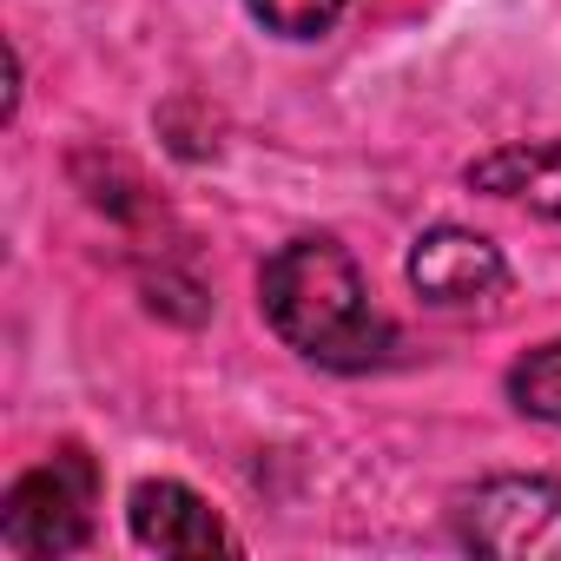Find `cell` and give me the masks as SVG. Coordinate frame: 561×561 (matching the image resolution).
<instances>
[{
  "mask_svg": "<svg viewBox=\"0 0 561 561\" xmlns=\"http://www.w3.org/2000/svg\"><path fill=\"white\" fill-rule=\"evenodd\" d=\"M93 502H100V469L87 449L67 443L8 489V502H0V548L21 561L80 554L93 541Z\"/></svg>",
  "mask_w": 561,
  "mask_h": 561,
  "instance_id": "cell-2",
  "label": "cell"
},
{
  "mask_svg": "<svg viewBox=\"0 0 561 561\" xmlns=\"http://www.w3.org/2000/svg\"><path fill=\"white\" fill-rule=\"evenodd\" d=\"M508 403L535 423H554L561 430V337L528 351L515 370H508Z\"/></svg>",
  "mask_w": 561,
  "mask_h": 561,
  "instance_id": "cell-7",
  "label": "cell"
},
{
  "mask_svg": "<svg viewBox=\"0 0 561 561\" xmlns=\"http://www.w3.org/2000/svg\"><path fill=\"white\" fill-rule=\"evenodd\" d=\"M456 541L495 561H561V482L548 476H482L449 508Z\"/></svg>",
  "mask_w": 561,
  "mask_h": 561,
  "instance_id": "cell-3",
  "label": "cell"
},
{
  "mask_svg": "<svg viewBox=\"0 0 561 561\" xmlns=\"http://www.w3.org/2000/svg\"><path fill=\"white\" fill-rule=\"evenodd\" d=\"M126 522H133V541L152 554H231L238 548V535L218 522V508L205 495H192L185 482H165V476L133 489Z\"/></svg>",
  "mask_w": 561,
  "mask_h": 561,
  "instance_id": "cell-5",
  "label": "cell"
},
{
  "mask_svg": "<svg viewBox=\"0 0 561 561\" xmlns=\"http://www.w3.org/2000/svg\"><path fill=\"white\" fill-rule=\"evenodd\" d=\"M257 305H264V324L318 370H370L397 344V324L370 305L357 257L324 231L291 238L264 257Z\"/></svg>",
  "mask_w": 561,
  "mask_h": 561,
  "instance_id": "cell-1",
  "label": "cell"
},
{
  "mask_svg": "<svg viewBox=\"0 0 561 561\" xmlns=\"http://www.w3.org/2000/svg\"><path fill=\"white\" fill-rule=\"evenodd\" d=\"M244 8L277 41H324L344 14V0H244Z\"/></svg>",
  "mask_w": 561,
  "mask_h": 561,
  "instance_id": "cell-8",
  "label": "cell"
},
{
  "mask_svg": "<svg viewBox=\"0 0 561 561\" xmlns=\"http://www.w3.org/2000/svg\"><path fill=\"white\" fill-rule=\"evenodd\" d=\"M403 271H410V291L436 311H462V305H482V298L508 291V264H502L495 238H482L469 225H430L410 244Z\"/></svg>",
  "mask_w": 561,
  "mask_h": 561,
  "instance_id": "cell-4",
  "label": "cell"
},
{
  "mask_svg": "<svg viewBox=\"0 0 561 561\" xmlns=\"http://www.w3.org/2000/svg\"><path fill=\"white\" fill-rule=\"evenodd\" d=\"M469 185L489 198H522L528 211L561 225V139L548 146H495L469 165Z\"/></svg>",
  "mask_w": 561,
  "mask_h": 561,
  "instance_id": "cell-6",
  "label": "cell"
}]
</instances>
